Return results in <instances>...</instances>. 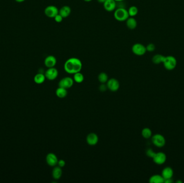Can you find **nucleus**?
Returning a JSON list of instances; mask_svg holds the SVG:
<instances>
[{
	"label": "nucleus",
	"instance_id": "nucleus-1",
	"mask_svg": "<svg viewBox=\"0 0 184 183\" xmlns=\"http://www.w3.org/2000/svg\"><path fill=\"white\" fill-rule=\"evenodd\" d=\"M83 68L82 62L77 57H71L65 61L64 69L65 72L69 74H74L81 72Z\"/></svg>",
	"mask_w": 184,
	"mask_h": 183
},
{
	"label": "nucleus",
	"instance_id": "nucleus-34",
	"mask_svg": "<svg viewBox=\"0 0 184 183\" xmlns=\"http://www.w3.org/2000/svg\"><path fill=\"white\" fill-rule=\"evenodd\" d=\"M16 2H19V3H21V2H24L25 0H15Z\"/></svg>",
	"mask_w": 184,
	"mask_h": 183
},
{
	"label": "nucleus",
	"instance_id": "nucleus-12",
	"mask_svg": "<svg viewBox=\"0 0 184 183\" xmlns=\"http://www.w3.org/2000/svg\"><path fill=\"white\" fill-rule=\"evenodd\" d=\"M99 141L98 135L95 133H90L87 135L86 137V142L90 146H95Z\"/></svg>",
	"mask_w": 184,
	"mask_h": 183
},
{
	"label": "nucleus",
	"instance_id": "nucleus-24",
	"mask_svg": "<svg viewBox=\"0 0 184 183\" xmlns=\"http://www.w3.org/2000/svg\"><path fill=\"white\" fill-rule=\"evenodd\" d=\"M108 79V76L104 72H102L98 75V80L101 83L107 82Z\"/></svg>",
	"mask_w": 184,
	"mask_h": 183
},
{
	"label": "nucleus",
	"instance_id": "nucleus-4",
	"mask_svg": "<svg viewBox=\"0 0 184 183\" xmlns=\"http://www.w3.org/2000/svg\"><path fill=\"white\" fill-rule=\"evenodd\" d=\"M131 50L134 54L137 56H142L145 54L147 52L146 47L143 44L136 43L133 45L131 48Z\"/></svg>",
	"mask_w": 184,
	"mask_h": 183
},
{
	"label": "nucleus",
	"instance_id": "nucleus-6",
	"mask_svg": "<svg viewBox=\"0 0 184 183\" xmlns=\"http://www.w3.org/2000/svg\"><path fill=\"white\" fill-rule=\"evenodd\" d=\"M74 84L73 79L70 77H65L60 79L58 85L59 87H62L66 89L71 88Z\"/></svg>",
	"mask_w": 184,
	"mask_h": 183
},
{
	"label": "nucleus",
	"instance_id": "nucleus-19",
	"mask_svg": "<svg viewBox=\"0 0 184 183\" xmlns=\"http://www.w3.org/2000/svg\"><path fill=\"white\" fill-rule=\"evenodd\" d=\"M173 175V170L170 167H167L163 169L162 171V175L163 178L165 179L171 178Z\"/></svg>",
	"mask_w": 184,
	"mask_h": 183
},
{
	"label": "nucleus",
	"instance_id": "nucleus-17",
	"mask_svg": "<svg viewBox=\"0 0 184 183\" xmlns=\"http://www.w3.org/2000/svg\"><path fill=\"white\" fill-rule=\"evenodd\" d=\"M126 25L128 29L134 30L137 27V21L133 17H129L126 20Z\"/></svg>",
	"mask_w": 184,
	"mask_h": 183
},
{
	"label": "nucleus",
	"instance_id": "nucleus-22",
	"mask_svg": "<svg viewBox=\"0 0 184 183\" xmlns=\"http://www.w3.org/2000/svg\"><path fill=\"white\" fill-rule=\"evenodd\" d=\"M165 57L163 56L161 54H156L152 57V61L155 64H159L160 63H163Z\"/></svg>",
	"mask_w": 184,
	"mask_h": 183
},
{
	"label": "nucleus",
	"instance_id": "nucleus-20",
	"mask_svg": "<svg viewBox=\"0 0 184 183\" xmlns=\"http://www.w3.org/2000/svg\"><path fill=\"white\" fill-rule=\"evenodd\" d=\"M149 182L150 183H162L164 182V178L162 176L156 175L150 178Z\"/></svg>",
	"mask_w": 184,
	"mask_h": 183
},
{
	"label": "nucleus",
	"instance_id": "nucleus-25",
	"mask_svg": "<svg viewBox=\"0 0 184 183\" xmlns=\"http://www.w3.org/2000/svg\"><path fill=\"white\" fill-rule=\"evenodd\" d=\"M128 14L129 15V17H135V16L137 15L138 12V9L136 6H131L129 9L128 10Z\"/></svg>",
	"mask_w": 184,
	"mask_h": 183
},
{
	"label": "nucleus",
	"instance_id": "nucleus-13",
	"mask_svg": "<svg viewBox=\"0 0 184 183\" xmlns=\"http://www.w3.org/2000/svg\"><path fill=\"white\" fill-rule=\"evenodd\" d=\"M57 64V59L53 55H48L44 60V65L48 68L54 67Z\"/></svg>",
	"mask_w": 184,
	"mask_h": 183
},
{
	"label": "nucleus",
	"instance_id": "nucleus-31",
	"mask_svg": "<svg viewBox=\"0 0 184 183\" xmlns=\"http://www.w3.org/2000/svg\"><path fill=\"white\" fill-rule=\"evenodd\" d=\"M57 165L60 167V168H63L65 166V165H66V162L64 160H58V164Z\"/></svg>",
	"mask_w": 184,
	"mask_h": 183
},
{
	"label": "nucleus",
	"instance_id": "nucleus-16",
	"mask_svg": "<svg viewBox=\"0 0 184 183\" xmlns=\"http://www.w3.org/2000/svg\"><path fill=\"white\" fill-rule=\"evenodd\" d=\"M62 171L61 168L59 167V166H54V168L52 170V175L54 180H59L62 176Z\"/></svg>",
	"mask_w": 184,
	"mask_h": 183
},
{
	"label": "nucleus",
	"instance_id": "nucleus-15",
	"mask_svg": "<svg viewBox=\"0 0 184 183\" xmlns=\"http://www.w3.org/2000/svg\"><path fill=\"white\" fill-rule=\"evenodd\" d=\"M71 8L68 6H64L59 9V14L63 18H67L71 14Z\"/></svg>",
	"mask_w": 184,
	"mask_h": 183
},
{
	"label": "nucleus",
	"instance_id": "nucleus-26",
	"mask_svg": "<svg viewBox=\"0 0 184 183\" xmlns=\"http://www.w3.org/2000/svg\"><path fill=\"white\" fill-rule=\"evenodd\" d=\"M142 135L145 139H149L151 137V130L149 128H144L142 131Z\"/></svg>",
	"mask_w": 184,
	"mask_h": 183
},
{
	"label": "nucleus",
	"instance_id": "nucleus-2",
	"mask_svg": "<svg viewBox=\"0 0 184 183\" xmlns=\"http://www.w3.org/2000/svg\"><path fill=\"white\" fill-rule=\"evenodd\" d=\"M114 16L116 20L119 22L126 21V19L129 17L128 10L125 8H117L114 11Z\"/></svg>",
	"mask_w": 184,
	"mask_h": 183
},
{
	"label": "nucleus",
	"instance_id": "nucleus-14",
	"mask_svg": "<svg viewBox=\"0 0 184 183\" xmlns=\"http://www.w3.org/2000/svg\"><path fill=\"white\" fill-rule=\"evenodd\" d=\"M153 162L157 164H162L164 163L166 160V155L162 152L156 153L155 156L153 157Z\"/></svg>",
	"mask_w": 184,
	"mask_h": 183
},
{
	"label": "nucleus",
	"instance_id": "nucleus-27",
	"mask_svg": "<svg viewBox=\"0 0 184 183\" xmlns=\"http://www.w3.org/2000/svg\"><path fill=\"white\" fill-rule=\"evenodd\" d=\"M146 49H147V51H148V52H153L155 50V45L153 44H149L147 45V46L146 47Z\"/></svg>",
	"mask_w": 184,
	"mask_h": 183
},
{
	"label": "nucleus",
	"instance_id": "nucleus-36",
	"mask_svg": "<svg viewBox=\"0 0 184 183\" xmlns=\"http://www.w3.org/2000/svg\"><path fill=\"white\" fill-rule=\"evenodd\" d=\"M115 1H116L117 2H121V1H124V0H115Z\"/></svg>",
	"mask_w": 184,
	"mask_h": 183
},
{
	"label": "nucleus",
	"instance_id": "nucleus-10",
	"mask_svg": "<svg viewBox=\"0 0 184 183\" xmlns=\"http://www.w3.org/2000/svg\"><path fill=\"white\" fill-rule=\"evenodd\" d=\"M103 8L108 12L115 11L117 8V2L115 0H106L103 3Z\"/></svg>",
	"mask_w": 184,
	"mask_h": 183
},
{
	"label": "nucleus",
	"instance_id": "nucleus-37",
	"mask_svg": "<svg viewBox=\"0 0 184 183\" xmlns=\"http://www.w3.org/2000/svg\"><path fill=\"white\" fill-rule=\"evenodd\" d=\"M177 183H182V182H181V180H178V181H177Z\"/></svg>",
	"mask_w": 184,
	"mask_h": 183
},
{
	"label": "nucleus",
	"instance_id": "nucleus-9",
	"mask_svg": "<svg viewBox=\"0 0 184 183\" xmlns=\"http://www.w3.org/2000/svg\"><path fill=\"white\" fill-rule=\"evenodd\" d=\"M108 89L112 92H115L119 89V81L115 78H112L108 80L107 82Z\"/></svg>",
	"mask_w": 184,
	"mask_h": 183
},
{
	"label": "nucleus",
	"instance_id": "nucleus-8",
	"mask_svg": "<svg viewBox=\"0 0 184 183\" xmlns=\"http://www.w3.org/2000/svg\"><path fill=\"white\" fill-rule=\"evenodd\" d=\"M152 142L158 147H162L165 144V139L161 134H156L152 137Z\"/></svg>",
	"mask_w": 184,
	"mask_h": 183
},
{
	"label": "nucleus",
	"instance_id": "nucleus-29",
	"mask_svg": "<svg viewBox=\"0 0 184 183\" xmlns=\"http://www.w3.org/2000/svg\"><path fill=\"white\" fill-rule=\"evenodd\" d=\"M54 21L57 23H61L63 20V17L61 16V15L58 14L54 17Z\"/></svg>",
	"mask_w": 184,
	"mask_h": 183
},
{
	"label": "nucleus",
	"instance_id": "nucleus-5",
	"mask_svg": "<svg viewBox=\"0 0 184 183\" xmlns=\"http://www.w3.org/2000/svg\"><path fill=\"white\" fill-rule=\"evenodd\" d=\"M44 14L49 18H54V17L59 14V9L56 6L50 5L45 8Z\"/></svg>",
	"mask_w": 184,
	"mask_h": 183
},
{
	"label": "nucleus",
	"instance_id": "nucleus-7",
	"mask_svg": "<svg viewBox=\"0 0 184 183\" xmlns=\"http://www.w3.org/2000/svg\"><path fill=\"white\" fill-rule=\"evenodd\" d=\"M58 70L55 67H52L47 69L45 72V76L46 79L49 81H53L58 77Z\"/></svg>",
	"mask_w": 184,
	"mask_h": 183
},
{
	"label": "nucleus",
	"instance_id": "nucleus-35",
	"mask_svg": "<svg viewBox=\"0 0 184 183\" xmlns=\"http://www.w3.org/2000/svg\"><path fill=\"white\" fill-rule=\"evenodd\" d=\"M84 1H85V2H91V1H92L93 0H83Z\"/></svg>",
	"mask_w": 184,
	"mask_h": 183
},
{
	"label": "nucleus",
	"instance_id": "nucleus-18",
	"mask_svg": "<svg viewBox=\"0 0 184 183\" xmlns=\"http://www.w3.org/2000/svg\"><path fill=\"white\" fill-rule=\"evenodd\" d=\"M56 94L58 98H64L67 95V90L65 88L59 86V88L56 89Z\"/></svg>",
	"mask_w": 184,
	"mask_h": 183
},
{
	"label": "nucleus",
	"instance_id": "nucleus-3",
	"mask_svg": "<svg viewBox=\"0 0 184 183\" xmlns=\"http://www.w3.org/2000/svg\"><path fill=\"white\" fill-rule=\"evenodd\" d=\"M163 64L166 69L171 70L176 68L177 66V60L173 56H167L165 57Z\"/></svg>",
	"mask_w": 184,
	"mask_h": 183
},
{
	"label": "nucleus",
	"instance_id": "nucleus-21",
	"mask_svg": "<svg viewBox=\"0 0 184 183\" xmlns=\"http://www.w3.org/2000/svg\"><path fill=\"white\" fill-rule=\"evenodd\" d=\"M45 79H46V77H45V74H44L43 73H38L34 77V81L38 84H42L44 82Z\"/></svg>",
	"mask_w": 184,
	"mask_h": 183
},
{
	"label": "nucleus",
	"instance_id": "nucleus-23",
	"mask_svg": "<svg viewBox=\"0 0 184 183\" xmlns=\"http://www.w3.org/2000/svg\"><path fill=\"white\" fill-rule=\"evenodd\" d=\"M73 80L77 83H81L84 81V76L80 72L76 73L74 74Z\"/></svg>",
	"mask_w": 184,
	"mask_h": 183
},
{
	"label": "nucleus",
	"instance_id": "nucleus-28",
	"mask_svg": "<svg viewBox=\"0 0 184 183\" xmlns=\"http://www.w3.org/2000/svg\"><path fill=\"white\" fill-rule=\"evenodd\" d=\"M156 153L154 152L152 149H148V150L147 151V152H146V154L147 155L148 157H151V158H153L155 156Z\"/></svg>",
	"mask_w": 184,
	"mask_h": 183
},
{
	"label": "nucleus",
	"instance_id": "nucleus-11",
	"mask_svg": "<svg viewBox=\"0 0 184 183\" xmlns=\"http://www.w3.org/2000/svg\"><path fill=\"white\" fill-rule=\"evenodd\" d=\"M46 161L47 164L49 166L54 167L58 164V157L56 156V155L54 154V153H50L47 155Z\"/></svg>",
	"mask_w": 184,
	"mask_h": 183
},
{
	"label": "nucleus",
	"instance_id": "nucleus-32",
	"mask_svg": "<svg viewBox=\"0 0 184 183\" xmlns=\"http://www.w3.org/2000/svg\"><path fill=\"white\" fill-rule=\"evenodd\" d=\"M172 182H173V180H171V178H169V179H165L164 183H171Z\"/></svg>",
	"mask_w": 184,
	"mask_h": 183
},
{
	"label": "nucleus",
	"instance_id": "nucleus-30",
	"mask_svg": "<svg viewBox=\"0 0 184 183\" xmlns=\"http://www.w3.org/2000/svg\"><path fill=\"white\" fill-rule=\"evenodd\" d=\"M107 89H108V88H107V84L106 85V84H105V83H102V84H101L99 86V90H100V91H102V92H103V91H106Z\"/></svg>",
	"mask_w": 184,
	"mask_h": 183
},
{
	"label": "nucleus",
	"instance_id": "nucleus-33",
	"mask_svg": "<svg viewBox=\"0 0 184 183\" xmlns=\"http://www.w3.org/2000/svg\"><path fill=\"white\" fill-rule=\"evenodd\" d=\"M105 1H106V0H97V1H98L99 3L102 4L105 2Z\"/></svg>",
	"mask_w": 184,
	"mask_h": 183
}]
</instances>
